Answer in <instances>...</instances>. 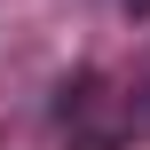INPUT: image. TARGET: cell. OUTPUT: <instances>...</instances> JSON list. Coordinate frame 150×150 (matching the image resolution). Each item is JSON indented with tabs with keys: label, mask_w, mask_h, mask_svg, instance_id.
<instances>
[{
	"label": "cell",
	"mask_w": 150,
	"mask_h": 150,
	"mask_svg": "<svg viewBox=\"0 0 150 150\" xmlns=\"http://www.w3.org/2000/svg\"><path fill=\"white\" fill-rule=\"evenodd\" d=\"M119 8H134V16H150V0H119Z\"/></svg>",
	"instance_id": "1"
}]
</instances>
